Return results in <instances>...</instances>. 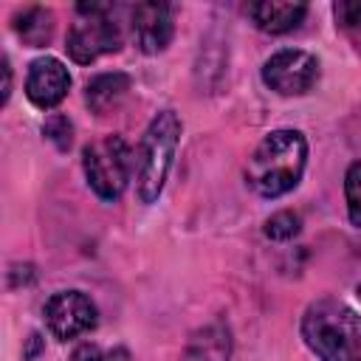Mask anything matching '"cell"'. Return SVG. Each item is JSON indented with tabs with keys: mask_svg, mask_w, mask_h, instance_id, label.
<instances>
[{
	"mask_svg": "<svg viewBox=\"0 0 361 361\" xmlns=\"http://www.w3.org/2000/svg\"><path fill=\"white\" fill-rule=\"evenodd\" d=\"M299 333L319 361H361V316L336 296L310 302Z\"/></svg>",
	"mask_w": 361,
	"mask_h": 361,
	"instance_id": "6da1fadb",
	"label": "cell"
},
{
	"mask_svg": "<svg viewBox=\"0 0 361 361\" xmlns=\"http://www.w3.org/2000/svg\"><path fill=\"white\" fill-rule=\"evenodd\" d=\"M14 31H17L20 39H23L25 45H31V48L48 45L51 37H54V14H51V8H42V6L25 8L23 14H17Z\"/></svg>",
	"mask_w": 361,
	"mask_h": 361,
	"instance_id": "4fadbf2b",
	"label": "cell"
},
{
	"mask_svg": "<svg viewBox=\"0 0 361 361\" xmlns=\"http://www.w3.org/2000/svg\"><path fill=\"white\" fill-rule=\"evenodd\" d=\"M82 169L102 200H118L133 175V152L121 135H104L82 149Z\"/></svg>",
	"mask_w": 361,
	"mask_h": 361,
	"instance_id": "5b68a950",
	"label": "cell"
},
{
	"mask_svg": "<svg viewBox=\"0 0 361 361\" xmlns=\"http://www.w3.org/2000/svg\"><path fill=\"white\" fill-rule=\"evenodd\" d=\"M133 39L144 54H161L172 39V6L169 3H135L130 11Z\"/></svg>",
	"mask_w": 361,
	"mask_h": 361,
	"instance_id": "9c48e42d",
	"label": "cell"
},
{
	"mask_svg": "<svg viewBox=\"0 0 361 361\" xmlns=\"http://www.w3.org/2000/svg\"><path fill=\"white\" fill-rule=\"evenodd\" d=\"M344 197H347V217L355 228H361V161L350 164L344 175Z\"/></svg>",
	"mask_w": 361,
	"mask_h": 361,
	"instance_id": "9a60e30c",
	"label": "cell"
},
{
	"mask_svg": "<svg viewBox=\"0 0 361 361\" xmlns=\"http://www.w3.org/2000/svg\"><path fill=\"white\" fill-rule=\"evenodd\" d=\"M102 361H133V355H130L127 347H113L110 353L102 355Z\"/></svg>",
	"mask_w": 361,
	"mask_h": 361,
	"instance_id": "ffe728a7",
	"label": "cell"
},
{
	"mask_svg": "<svg viewBox=\"0 0 361 361\" xmlns=\"http://www.w3.org/2000/svg\"><path fill=\"white\" fill-rule=\"evenodd\" d=\"M127 90H130V76L121 73V71H107V73H99L87 82L85 102L96 116H104V113H110L113 107L121 104Z\"/></svg>",
	"mask_w": 361,
	"mask_h": 361,
	"instance_id": "7c38bea8",
	"label": "cell"
},
{
	"mask_svg": "<svg viewBox=\"0 0 361 361\" xmlns=\"http://www.w3.org/2000/svg\"><path fill=\"white\" fill-rule=\"evenodd\" d=\"M180 133H183V124H180L175 110H161L149 121V127L144 130L141 144H138V155H135V161H138L135 192H138L141 203L158 200V195L166 183V175L172 169V158H175Z\"/></svg>",
	"mask_w": 361,
	"mask_h": 361,
	"instance_id": "3957f363",
	"label": "cell"
},
{
	"mask_svg": "<svg viewBox=\"0 0 361 361\" xmlns=\"http://www.w3.org/2000/svg\"><path fill=\"white\" fill-rule=\"evenodd\" d=\"M110 3H79L76 23L68 31V54L79 65H90L104 54H116L121 48V28L113 17Z\"/></svg>",
	"mask_w": 361,
	"mask_h": 361,
	"instance_id": "277c9868",
	"label": "cell"
},
{
	"mask_svg": "<svg viewBox=\"0 0 361 361\" xmlns=\"http://www.w3.org/2000/svg\"><path fill=\"white\" fill-rule=\"evenodd\" d=\"M42 135H45L59 152H65V149H71V144H73V124H71L68 116L51 113V116L45 118V124H42Z\"/></svg>",
	"mask_w": 361,
	"mask_h": 361,
	"instance_id": "2e32d148",
	"label": "cell"
},
{
	"mask_svg": "<svg viewBox=\"0 0 361 361\" xmlns=\"http://www.w3.org/2000/svg\"><path fill=\"white\" fill-rule=\"evenodd\" d=\"M231 358V330L223 322L206 324L192 333L180 361H228Z\"/></svg>",
	"mask_w": 361,
	"mask_h": 361,
	"instance_id": "8fae6325",
	"label": "cell"
},
{
	"mask_svg": "<svg viewBox=\"0 0 361 361\" xmlns=\"http://www.w3.org/2000/svg\"><path fill=\"white\" fill-rule=\"evenodd\" d=\"M8 93H11V65L8 59H3V104L8 102Z\"/></svg>",
	"mask_w": 361,
	"mask_h": 361,
	"instance_id": "44dd1931",
	"label": "cell"
},
{
	"mask_svg": "<svg viewBox=\"0 0 361 361\" xmlns=\"http://www.w3.org/2000/svg\"><path fill=\"white\" fill-rule=\"evenodd\" d=\"M71 90V73L56 56H39L31 62L25 76V96L34 107L51 110L56 107Z\"/></svg>",
	"mask_w": 361,
	"mask_h": 361,
	"instance_id": "ba28073f",
	"label": "cell"
},
{
	"mask_svg": "<svg viewBox=\"0 0 361 361\" xmlns=\"http://www.w3.org/2000/svg\"><path fill=\"white\" fill-rule=\"evenodd\" d=\"M319 59L302 48H282L262 62V82L279 96H302L319 82Z\"/></svg>",
	"mask_w": 361,
	"mask_h": 361,
	"instance_id": "8992f818",
	"label": "cell"
},
{
	"mask_svg": "<svg viewBox=\"0 0 361 361\" xmlns=\"http://www.w3.org/2000/svg\"><path fill=\"white\" fill-rule=\"evenodd\" d=\"M307 166V141L299 130L268 133L248 158L245 178L262 197H282L299 186Z\"/></svg>",
	"mask_w": 361,
	"mask_h": 361,
	"instance_id": "7a4b0ae2",
	"label": "cell"
},
{
	"mask_svg": "<svg viewBox=\"0 0 361 361\" xmlns=\"http://www.w3.org/2000/svg\"><path fill=\"white\" fill-rule=\"evenodd\" d=\"M73 361H102V353L96 344H82L76 353H73Z\"/></svg>",
	"mask_w": 361,
	"mask_h": 361,
	"instance_id": "ac0fdd59",
	"label": "cell"
},
{
	"mask_svg": "<svg viewBox=\"0 0 361 361\" xmlns=\"http://www.w3.org/2000/svg\"><path fill=\"white\" fill-rule=\"evenodd\" d=\"M336 17L341 25H355L361 23V3H338L336 6Z\"/></svg>",
	"mask_w": 361,
	"mask_h": 361,
	"instance_id": "e0dca14e",
	"label": "cell"
},
{
	"mask_svg": "<svg viewBox=\"0 0 361 361\" xmlns=\"http://www.w3.org/2000/svg\"><path fill=\"white\" fill-rule=\"evenodd\" d=\"M248 14H251V20H254V25L259 31H265V34H288L305 20L307 6L305 3L262 0V3H251Z\"/></svg>",
	"mask_w": 361,
	"mask_h": 361,
	"instance_id": "30bf717a",
	"label": "cell"
},
{
	"mask_svg": "<svg viewBox=\"0 0 361 361\" xmlns=\"http://www.w3.org/2000/svg\"><path fill=\"white\" fill-rule=\"evenodd\" d=\"M299 228H302V217L296 212H290V209H282V212H276V214H271L265 220V234L271 240H276V243L293 240L299 234Z\"/></svg>",
	"mask_w": 361,
	"mask_h": 361,
	"instance_id": "5bb4252c",
	"label": "cell"
},
{
	"mask_svg": "<svg viewBox=\"0 0 361 361\" xmlns=\"http://www.w3.org/2000/svg\"><path fill=\"white\" fill-rule=\"evenodd\" d=\"M45 327L54 338L71 341L90 333L99 324V310L93 299L82 290H59L45 302Z\"/></svg>",
	"mask_w": 361,
	"mask_h": 361,
	"instance_id": "52a82bcc",
	"label": "cell"
},
{
	"mask_svg": "<svg viewBox=\"0 0 361 361\" xmlns=\"http://www.w3.org/2000/svg\"><path fill=\"white\" fill-rule=\"evenodd\" d=\"M39 350H42V338H39V333H31V336H28V347L23 350V358H25V361H31Z\"/></svg>",
	"mask_w": 361,
	"mask_h": 361,
	"instance_id": "d6986e66",
	"label": "cell"
}]
</instances>
